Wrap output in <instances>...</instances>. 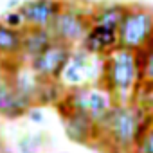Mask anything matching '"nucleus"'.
Returning a JSON list of instances; mask_svg holds the SVG:
<instances>
[{"label": "nucleus", "mask_w": 153, "mask_h": 153, "mask_svg": "<svg viewBox=\"0 0 153 153\" xmlns=\"http://www.w3.org/2000/svg\"><path fill=\"white\" fill-rule=\"evenodd\" d=\"M144 114L133 103H114L108 114L97 123L101 135L96 144L105 146L108 153L131 151L135 130Z\"/></svg>", "instance_id": "1"}, {"label": "nucleus", "mask_w": 153, "mask_h": 153, "mask_svg": "<svg viewBox=\"0 0 153 153\" xmlns=\"http://www.w3.org/2000/svg\"><path fill=\"white\" fill-rule=\"evenodd\" d=\"M137 81L139 70L133 51L115 47L101 58L99 85L110 92L114 103H130Z\"/></svg>", "instance_id": "2"}, {"label": "nucleus", "mask_w": 153, "mask_h": 153, "mask_svg": "<svg viewBox=\"0 0 153 153\" xmlns=\"http://www.w3.org/2000/svg\"><path fill=\"white\" fill-rule=\"evenodd\" d=\"M90 13H92V9H87L74 2L63 0V7L49 24V31L52 33L54 40H59L72 47L79 45L81 40L85 38L87 31L92 25Z\"/></svg>", "instance_id": "3"}, {"label": "nucleus", "mask_w": 153, "mask_h": 153, "mask_svg": "<svg viewBox=\"0 0 153 153\" xmlns=\"http://www.w3.org/2000/svg\"><path fill=\"white\" fill-rule=\"evenodd\" d=\"M153 34V9L146 6H128L124 20L117 29V42L121 49L139 51Z\"/></svg>", "instance_id": "4"}, {"label": "nucleus", "mask_w": 153, "mask_h": 153, "mask_svg": "<svg viewBox=\"0 0 153 153\" xmlns=\"http://www.w3.org/2000/svg\"><path fill=\"white\" fill-rule=\"evenodd\" d=\"M99 72H101V63L97 61V56H92L81 45L79 47L74 45L70 51V58L61 72L59 81L67 88L76 85H88L90 76H96L99 79Z\"/></svg>", "instance_id": "5"}, {"label": "nucleus", "mask_w": 153, "mask_h": 153, "mask_svg": "<svg viewBox=\"0 0 153 153\" xmlns=\"http://www.w3.org/2000/svg\"><path fill=\"white\" fill-rule=\"evenodd\" d=\"M72 45L63 43L59 40H54L47 49H43L38 56H34L27 65L40 76L49 79H59L61 72L70 58Z\"/></svg>", "instance_id": "6"}, {"label": "nucleus", "mask_w": 153, "mask_h": 153, "mask_svg": "<svg viewBox=\"0 0 153 153\" xmlns=\"http://www.w3.org/2000/svg\"><path fill=\"white\" fill-rule=\"evenodd\" d=\"M63 121V128L67 137L79 146H87V144H96L101 131L97 123L85 112H76L72 110L67 117L61 119Z\"/></svg>", "instance_id": "7"}, {"label": "nucleus", "mask_w": 153, "mask_h": 153, "mask_svg": "<svg viewBox=\"0 0 153 153\" xmlns=\"http://www.w3.org/2000/svg\"><path fill=\"white\" fill-rule=\"evenodd\" d=\"M61 7L63 0H27L18 6V11L27 27H49Z\"/></svg>", "instance_id": "8"}, {"label": "nucleus", "mask_w": 153, "mask_h": 153, "mask_svg": "<svg viewBox=\"0 0 153 153\" xmlns=\"http://www.w3.org/2000/svg\"><path fill=\"white\" fill-rule=\"evenodd\" d=\"M79 45L87 52H90L92 56L103 58V56H106L108 52H112L119 45V42H117V31L112 29V27L101 25V24H92Z\"/></svg>", "instance_id": "9"}, {"label": "nucleus", "mask_w": 153, "mask_h": 153, "mask_svg": "<svg viewBox=\"0 0 153 153\" xmlns=\"http://www.w3.org/2000/svg\"><path fill=\"white\" fill-rule=\"evenodd\" d=\"M22 54L20 59L24 63H29L34 56H38L43 49H47L52 42L54 36L49 31V27H24L22 29Z\"/></svg>", "instance_id": "10"}, {"label": "nucleus", "mask_w": 153, "mask_h": 153, "mask_svg": "<svg viewBox=\"0 0 153 153\" xmlns=\"http://www.w3.org/2000/svg\"><path fill=\"white\" fill-rule=\"evenodd\" d=\"M25 99H22L11 87L9 79L0 81V117L7 121H16L25 117V112L31 108Z\"/></svg>", "instance_id": "11"}, {"label": "nucleus", "mask_w": 153, "mask_h": 153, "mask_svg": "<svg viewBox=\"0 0 153 153\" xmlns=\"http://www.w3.org/2000/svg\"><path fill=\"white\" fill-rule=\"evenodd\" d=\"M128 11V6L126 4H121V2H106V4H101V6H96L90 13V20L92 24H101V25H106V27H112V29H119L121 22L124 20V15Z\"/></svg>", "instance_id": "12"}, {"label": "nucleus", "mask_w": 153, "mask_h": 153, "mask_svg": "<svg viewBox=\"0 0 153 153\" xmlns=\"http://www.w3.org/2000/svg\"><path fill=\"white\" fill-rule=\"evenodd\" d=\"M22 29H11L0 22V61L20 59L22 54Z\"/></svg>", "instance_id": "13"}, {"label": "nucleus", "mask_w": 153, "mask_h": 153, "mask_svg": "<svg viewBox=\"0 0 153 153\" xmlns=\"http://www.w3.org/2000/svg\"><path fill=\"white\" fill-rule=\"evenodd\" d=\"M67 92V87L59 81V79H49V78H42L36 96H34V105L36 106H49V105H56Z\"/></svg>", "instance_id": "14"}, {"label": "nucleus", "mask_w": 153, "mask_h": 153, "mask_svg": "<svg viewBox=\"0 0 153 153\" xmlns=\"http://www.w3.org/2000/svg\"><path fill=\"white\" fill-rule=\"evenodd\" d=\"M112 105H114V99L106 88H103L101 85L99 87L88 85V115L96 123H99L108 114Z\"/></svg>", "instance_id": "15"}, {"label": "nucleus", "mask_w": 153, "mask_h": 153, "mask_svg": "<svg viewBox=\"0 0 153 153\" xmlns=\"http://www.w3.org/2000/svg\"><path fill=\"white\" fill-rule=\"evenodd\" d=\"M130 103H133L146 114H153V81H148V79L137 81Z\"/></svg>", "instance_id": "16"}, {"label": "nucleus", "mask_w": 153, "mask_h": 153, "mask_svg": "<svg viewBox=\"0 0 153 153\" xmlns=\"http://www.w3.org/2000/svg\"><path fill=\"white\" fill-rule=\"evenodd\" d=\"M133 54H135V63L139 70V81L140 79L153 81V47L133 51Z\"/></svg>", "instance_id": "17"}, {"label": "nucleus", "mask_w": 153, "mask_h": 153, "mask_svg": "<svg viewBox=\"0 0 153 153\" xmlns=\"http://www.w3.org/2000/svg\"><path fill=\"white\" fill-rule=\"evenodd\" d=\"M43 133H24L16 142L18 153H40L43 146Z\"/></svg>", "instance_id": "18"}, {"label": "nucleus", "mask_w": 153, "mask_h": 153, "mask_svg": "<svg viewBox=\"0 0 153 153\" xmlns=\"http://www.w3.org/2000/svg\"><path fill=\"white\" fill-rule=\"evenodd\" d=\"M130 153H153V128H149L140 139L133 142Z\"/></svg>", "instance_id": "19"}, {"label": "nucleus", "mask_w": 153, "mask_h": 153, "mask_svg": "<svg viewBox=\"0 0 153 153\" xmlns=\"http://www.w3.org/2000/svg\"><path fill=\"white\" fill-rule=\"evenodd\" d=\"M0 22L4 25L11 27V29H24L25 27V22H24V16L18 9H7L2 16H0Z\"/></svg>", "instance_id": "20"}, {"label": "nucleus", "mask_w": 153, "mask_h": 153, "mask_svg": "<svg viewBox=\"0 0 153 153\" xmlns=\"http://www.w3.org/2000/svg\"><path fill=\"white\" fill-rule=\"evenodd\" d=\"M25 117H27L31 123H34V124H43V123H45L43 106H36V105H33V106L25 112Z\"/></svg>", "instance_id": "21"}, {"label": "nucleus", "mask_w": 153, "mask_h": 153, "mask_svg": "<svg viewBox=\"0 0 153 153\" xmlns=\"http://www.w3.org/2000/svg\"><path fill=\"white\" fill-rule=\"evenodd\" d=\"M20 4H22L20 0H9V2H7V9H18Z\"/></svg>", "instance_id": "22"}, {"label": "nucleus", "mask_w": 153, "mask_h": 153, "mask_svg": "<svg viewBox=\"0 0 153 153\" xmlns=\"http://www.w3.org/2000/svg\"><path fill=\"white\" fill-rule=\"evenodd\" d=\"M6 79H7V72H6L2 61H0V81H6Z\"/></svg>", "instance_id": "23"}, {"label": "nucleus", "mask_w": 153, "mask_h": 153, "mask_svg": "<svg viewBox=\"0 0 153 153\" xmlns=\"http://www.w3.org/2000/svg\"><path fill=\"white\" fill-rule=\"evenodd\" d=\"M0 153H4V148H2V144H0Z\"/></svg>", "instance_id": "24"}, {"label": "nucleus", "mask_w": 153, "mask_h": 153, "mask_svg": "<svg viewBox=\"0 0 153 153\" xmlns=\"http://www.w3.org/2000/svg\"><path fill=\"white\" fill-rule=\"evenodd\" d=\"M151 128H153V114H151Z\"/></svg>", "instance_id": "25"}, {"label": "nucleus", "mask_w": 153, "mask_h": 153, "mask_svg": "<svg viewBox=\"0 0 153 153\" xmlns=\"http://www.w3.org/2000/svg\"><path fill=\"white\" fill-rule=\"evenodd\" d=\"M4 153H7V151H4Z\"/></svg>", "instance_id": "26"}]
</instances>
